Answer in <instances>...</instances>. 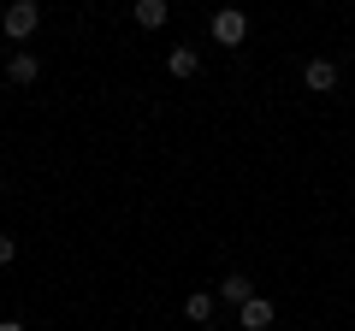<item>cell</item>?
<instances>
[{
	"mask_svg": "<svg viewBox=\"0 0 355 331\" xmlns=\"http://www.w3.org/2000/svg\"><path fill=\"white\" fill-rule=\"evenodd\" d=\"M166 18H172V6H166V0H137V24H142V30H160Z\"/></svg>",
	"mask_w": 355,
	"mask_h": 331,
	"instance_id": "cell-7",
	"label": "cell"
},
{
	"mask_svg": "<svg viewBox=\"0 0 355 331\" xmlns=\"http://www.w3.org/2000/svg\"><path fill=\"white\" fill-rule=\"evenodd\" d=\"M36 77H42L36 53H12V60H6V83H36Z\"/></svg>",
	"mask_w": 355,
	"mask_h": 331,
	"instance_id": "cell-5",
	"label": "cell"
},
{
	"mask_svg": "<svg viewBox=\"0 0 355 331\" xmlns=\"http://www.w3.org/2000/svg\"><path fill=\"white\" fill-rule=\"evenodd\" d=\"M302 83H308V89H314V95H326V89H338V65H331V60H308V71H302Z\"/></svg>",
	"mask_w": 355,
	"mask_h": 331,
	"instance_id": "cell-4",
	"label": "cell"
},
{
	"mask_svg": "<svg viewBox=\"0 0 355 331\" xmlns=\"http://www.w3.org/2000/svg\"><path fill=\"white\" fill-rule=\"evenodd\" d=\"M272 319H279V314H272V302H266V296H254V302L237 307V325H243V331H266Z\"/></svg>",
	"mask_w": 355,
	"mask_h": 331,
	"instance_id": "cell-3",
	"label": "cell"
},
{
	"mask_svg": "<svg viewBox=\"0 0 355 331\" xmlns=\"http://www.w3.org/2000/svg\"><path fill=\"white\" fill-rule=\"evenodd\" d=\"M219 296H225V302H254V284H249V272H231V278H219Z\"/></svg>",
	"mask_w": 355,
	"mask_h": 331,
	"instance_id": "cell-6",
	"label": "cell"
},
{
	"mask_svg": "<svg viewBox=\"0 0 355 331\" xmlns=\"http://www.w3.org/2000/svg\"><path fill=\"white\" fill-rule=\"evenodd\" d=\"M166 65H172V77H196V71H202V53H196V48H172Z\"/></svg>",
	"mask_w": 355,
	"mask_h": 331,
	"instance_id": "cell-8",
	"label": "cell"
},
{
	"mask_svg": "<svg viewBox=\"0 0 355 331\" xmlns=\"http://www.w3.org/2000/svg\"><path fill=\"white\" fill-rule=\"evenodd\" d=\"M214 307H219V302H214V296H207V290H196V296H190V302H184V314H190V319H196V325H207V319H214Z\"/></svg>",
	"mask_w": 355,
	"mask_h": 331,
	"instance_id": "cell-9",
	"label": "cell"
},
{
	"mask_svg": "<svg viewBox=\"0 0 355 331\" xmlns=\"http://www.w3.org/2000/svg\"><path fill=\"white\" fill-rule=\"evenodd\" d=\"M0 190H6V172H0Z\"/></svg>",
	"mask_w": 355,
	"mask_h": 331,
	"instance_id": "cell-12",
	"label": "cell"
},
{
	"mask_svg": "<svg viewBox=\"0 0 355 331\" xmlns=\"http://www.w3.org/2000/svg\"><path fill=\"white\" fill-rule=\"evenodd\" d=\"M36 24H42V6H36V0H12V6L0 12L6 42H30V36H36Z\"/></svg>",
	"mask_w": 355,
	"mask_h": 331,
	"instance_id": "cell-1",
	"label": "cell"
},
{
	"mask_svg": "<svg viewBox=\"0 0 355 331\" xmlns=\"http://www.w3.org/2000/svg\"><path fill=\"white\" fill-rule=\"evenodd\" d=\"M214 36L225 42V48H237V42L249 36V18H243L237 6H225V12H214Z\"/></svg>",
	"mask_w": 355,
	"mask_h": 331,
	"instance_id": "cell-2",
	"label": "cell"
},
{
	"mask_svg": "<svg viewBox=\"0 0 355 331\" xmlns=\"http://www.w3.org/2000/svg\"><path fill=\"white\" fill-rule=\"evenodd\" d=\"M0 331H24V319H0Z\"/></svg>",
	"mask_w": 355,
	"mask_h": 331,
	"instance_id": "cell-11",
	"label": "cell"
},
{
	"mask_svg": "<svg viewBox=\"0 0 355 331\" xmlns=\"http://www.w3.org/2000/svg\"><path fill=\"white\" fill-rule=\"evenodd\" d=\"M12 260H18V237H12V231H0V267H12Z\"/></svg>",
	"mask_w": 355,
	"mask_h": 331,
	"instance_id": "cell-10",
	"label": "cell"
}]
</instances>
